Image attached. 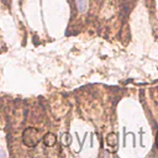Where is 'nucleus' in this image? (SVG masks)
Here are the masks:
<instances>
[{
	"label": "nucleus",
	"instance_id": "nucleus-5",
	"mask_svg": "<svg viewBox=\"0 0 158 158\" xmlns=\"http://www.w3.org/2000/svg\"><path fill=\"white\" fill-rule=\"evenodd\" d=\"M60 142H62V144L65 146V147L70 146V144H72V137H70V135H69V133H64V135L62 136V138H60Z\"/></svg>",
	"mask_w": 158,
	"mask_h": 158
},
{
	"label": "nucleus",
	"instance_id": "nucleus-2",
	"mask_svg": "<svg viewBox=\"0 0 158 158\" xmlns=\"http://www.w3.org/2000/svg\"><path fill=\"white\" fill-rule=\"evenodd\" d=\"M56 142H57V137H56L54 133L49 132V133H46V135H44V137H43V143H44L47 147H52V146H54Z\"/></svg>",
	"mask_w": 158,
	"mask_h": 158
},
{
	"label": "nucleus",
	"instance_id": "nucleus-1",
	"mask_svg": "<svg viewBox=\"0 0 158 158\" xmlns=\"http://www.w3.org/2000/svg\"><path fill=\"white\" fill-rule=\"evenodd\" d=\"M22 141L27 147H35L40 141L38 130L33 127H27L22 133Z\"/></svg>",
	"mask_w": 158,
	"mask_h": 158
},
{
	"label": "nucleus",
	"instance_id": "nucleus-3",
	"mask_svg": "<svg viewBox=\"0 0 158 158\" xmlns=\"http://www.w3.org/2000/svg\"><path fill=\"white\" fill-rule=\"evenodd\" d=\"M106 143L111 147H117L118 144V135L115 133V132H110L107 136H106Z\"/></svg>",
	"mask_w": 158,
	"mask_h": 158
},
{
	"label": "nucleus",
	"instance_id": "nucleus-4",
	"mask_svg": "<svg viewBox=\"0 0 158 158\" xmlns=\"http://www.w3.org/2000/svg\"><path fill=\"white\" fill-rule=\"evenodd\" d=\"M75 5H77V9L80 12H84L88 9V1L86 0H77L75 1Z\"/></svg>",
	"mask_w": 158,
	"mask_h": 158
},
{
	"label": "nucleus",
	"instance_id": "nucleus-6",
	"mask_svg": "<svg viewBox=\"0 0 158 158\" xmlns=\"http://www.w3.org/2000/svg\"><path fill=\"white\" fill-rule=\"evenodd\" d=\"M0 156H1V157H5V156H6V153H4L2 151H0Z\"/></svg>",
	"mask_w": 158,
	"mask_h": 158
}]
</instances>
